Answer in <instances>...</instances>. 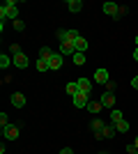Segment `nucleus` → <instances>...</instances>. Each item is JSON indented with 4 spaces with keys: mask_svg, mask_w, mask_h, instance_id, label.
Masks as SVG:
<instances>
[{
    "mask_svg": "<svg viewBox=\"0 0 138 154\" xmlns=\"http://www.w3.org/2000/svg\"><path fill=\"white\" fill-rule=\"evenodd\" d=\"M65 92H67L69 97H74L76 92H78V83H76V81H72V83H67V85H65Z\"/></svg>",
    "mask_w": 138,
    "mask_h": 154,
    "instance_id": "18",
    "label": "nucleus"
},
{
    "mask_svg": "<svg viewBox=\"0 0 138 154\" xmlns=\"http://www.w3.org/2000/svg\"><path fill=\"white\" fill-rule=\"evenodd\" d=\"M5 127H9V115H7V113H0V129H5Z\"/></svg>",
    "mask_w": 138,
    "mask_h": 154,
    "instance_id": "24",
    "label": "nucleus"
},
{
    "mask_svg": "<svg viewBox=\"0 0 138 154\" xmlns=\"http://www.w3.org/2000/svg\"><path fill=\"white\" fill-rule=\"evenodd\" d=\"M12 62L16 64L19 69H26L28 64H30V60H28V55H26V53H19V55H14V58H12Z\"/></svg>",
    "mask_w": 138,
    "mask_h": 154,
    "instance_id": "10",
    "label": "nucleus"
},
{
    "mask_svg": "<svg viewBox=\"0 0 138 154\" xmlns=\"http://www.w3.org/2000/svg\"><path fill=\"white\" fill-rule=\"evenodd\" d=\"M62 58H65V55H62V53H53V58H51V69L55 71V69H60V67H62Z\"/></svg>",
    "mask_w": 138,
    "mask_h": 154,
    "instance_id": "12",
    "label": "nucleus"
},
{
    "mask_svg": "<svg viewBox=\"0 0 138 154\" xmlns=\"http://www.w3.org/2000/svg\"><path fill=\"white\" fill-rule=\"evenodd\" d=\"M115 129H118V134H127V131H129V122H127V120H120V122L115 124Z\"/></svg>",
    "mask_w": 138,
    "mask_h": 154,
    "instance_id": "22",
    "label": "nucleus"
},
{
    "mask_svg": "<svg viewBox=\"0 0 138 154\" xmlns=\"http://www.w3.org/2000/svg\"><path fill=\"white\" fill-rule=\"evenodd\" d=\"M133 60H136V62H138V46H136V48H133Z\"/></svg>",
    "mask_w": 138,
    "mask_h": 154,
    "instance_id": "30",
    "label": "nucleus"
},
{
    "mask_svg": "<svg viewBox=\"0 0 138 154\" xmlns=\"http://www.w3.org/2000/svg\"><path fill=\"white\" fill-rule=\"evenodd\" d=\"M131 88H133V90H138V76H133V81H131Z\"/></svg>",
    "mask_w": 138,
    "mask_h": 154,
    "instance_id": "29",
    "label": "nucleus"
},
{
    "mask_svg": "<svg viewBox=\"0 0 138 154\" xmlns=\"http://www.w3.org/2000/svg\"><path fill=\"white\" fill-rule=\"evenodd\" d=\"M136 46H138V35H136Z\"/></svg>",
    "mask_w": 138,
    "mask_h": 154,
    "instance_id": "33",
    "label": "nucleus"
},
{
    "mask_svg": "<svg viewBox=\"0 0 138 154\" xmlns=\"http://www.w3.org/2000/svg\"><path fill=\"white\" fill-rule=\"evenodd\" d=\"M35 67H37V71H39V74H44V71H48V69H51L48 60H37V62H35Z\"/></svg>",
    "mask_w": 138,
    "mask_h": 154,
    "instance_id": "17",
    "label": "nucleus"
},
{
    "mask_svg": "<svg viewBox=\"0 0 138 154\" xmlns=\"http://www.w3.org/2000/svg\"><path fill=\"white\" fill-rule=\"evenodd\" d=\"M133 147H136V149H138V136H136V140H133Z\"/></svg>",
    "mask_w": 138,
    "mask_h": 154,
    "instance_id": "31",
    "label": "nucleus"
},
{
    "mask_svg": "<svg viewBox=\"0 0 138 154\" xmlns=\"http://www.w3.org/2000/svg\"><path fill=\"white\" fill-rule=\"evenodd\" d=\"M9 64H14V62H12V58H9V55H5V53H2V55H0V69H7Z\"/></svg>",
    "mask_w": 138,
    "mask_h": 154,
    "instance_id": "23",
    "label": "nucleus"
},
{
    "mask_svg": "<svg viewBox=\"0 0 138 154\" xmlns=\"http://www.w3.org/2000/svg\"><path fill=\"white\" fill-rule=\"evenodd\" d=\"M72 103L76 106V108H85L87 103H90V94H85V92H76V94L72 97Z\"/></svg>",
    "mask_w": 138,
    "mask_h": 154,
    "instance_id": "3",
    "label": "nucleus"
},
{
    "mask_svg": "<svg viewBox=\"0 0 138 154\" xmlns=\"http://www.w3.org/2000/svg\"><path fill=\"white\" fill-rule=\"evenodd\" d=\"M94 83L97 85H106L108 83V69H94Z\"/></svg>",
    "mask_w": 138,
    "mask_h": 154,
    "instance_id": "8",
    "label": "nucleus"
},
{
    "mask_svg": "<svg viewBox=\"0 0 138 154\" xmlns=\"http://www.w3.org/2000/svg\"><path fill=\"white\" fill-rule=\"evenodd\" d=\"M26 103H28V99L23 97V92H14L12 94V106L14 108H23Z\"/></svg>",
    "mask_w": 138,
    "mask_h": 154,
    "instance_id": "9",
    "label": "nucleus"
},
{
    "mask_svg": "<svg viewBox=\"0 0 138 154\" xmlns=\"http://www.w3.org/2000/svg\"><path fill=\"white\" fill-rule=\"evenodd\" d=\"M111 120H113V124H118L120 120H124L122 110H120V108H113V110H111Z\"/></svg>",
    "mask_w": 138,
    "mask_h": 154,
    "instance_id": "19",
    "label": "nucleus"
},
{
    "mask_svg": "<svg viewBox=\"0 0 138 154\" xmlns=\"http://www.w3.org/2000/svg\"><path fill=\"white\" fill-rule=\"evenodd\" d=\"M55 37L60 39V44H74V39L81 37L76 30H72V28H67V30H58L55 32Z\"/></svg>",
    "mask_w": 138,
    "mask_h": 154,
    "instance_id": "2",
    "label": "nucleus"
},
{
    "mask_svg": "<svg viewBox=\"0 0 138 154\" xmlns=\"http://www.w3.org/2000/svg\"><path fill=\"white\" fill-rule=\"evenodd\" d=\"M99 154H111V152H99Z\"/></svg>",
    "mask_w": 138,
    "mask_h": 154,
    "instance_id": "32",
    "label": "nucleus"
},
{
    "mask_svg": "<svg viewBox=\"0 0 138 154\" xmlns=\"http://www.w3.org/2000/svg\"><path fill=\"white\" fill-rule=\"evenodd\" d=\"M104 127H106L104 120H99V117H94V120L90 122V129L94 131V134H101V131H104Z\"/></svg>",
    "mask_w": 138,
    "mask_h": 154,
    "instance_id": "14",
    "label": "nucleus"
},
{
    "mask_svg": "<svg viewBox=\"0 0 138 154\" xmlns=\"http://www.w3.org/2000/svg\"><path fill=\"white\" fill-rule=\"evenodd\" d=\"M72 60H74V64H76V67H81V64H85V53H74Z\"/></svg>",
    "mask_w": 138,
    "mask_h": 154,
    "instance_id": "20",
    "label": "nucleus"
},
{
    "mask_svg": "<svg viewBox=\"0 0 138 154\" xmlns=\"http://www.w3.org/2000/svg\"><path fill=\"white\" fill-rule=\"evenodd\" d=\"M60 154H74V152H72V147H62V149H60Z\"/></svg>",
    "mask_w": 138,
    "mask_h": 154,
    "instance_id": "28",
    "label": "nucleus"
},
{
    "mask_svg": "<svg viewBox=\"0 0 138 154\" xmlns=\"http://www.w3.org/2000/svg\"><path fill=\"white\" fill-rule=\"evenodd\" d=\"M101 108H104L101 101H92V99H90V103L85 106V110H87V113H92V115H99V110H101Z\"/></svg>",
    "mask_w": 138,
    "mask_h": 154,
    "instance_id": "13",
    "label": "nucleus"
},
{
    "mask_svg": "<svg viewBox=\"0 0 138 154\" xmlns=\"http://www.w3.org/2000/svg\"><path fill=\"white\" fill-rule=\"evenodd\" d=\"M76 83H78V90H81V92L92 94V81H90V78H78Z\"/></svg>",
    "mask_w": 138,
    "mask_h": 154,
    "instance_id": "11",
    "label": "nucleus"
},
{
    "mask_svg": "<svg viewBox=\"0 0 138 154\" xmlns=\"http://www.w3.org/2000/svg\"><path fill=\"white\" fill-rule=\"evenodd\" d=\"M99 101H101V106H104V108H111V110L115 108V94H113V92H104Z\"/></svg>",
    "mask_w": 138,
    "mask_h": 154,
    "instance_id": "6",
    "label": "nucleus"
},
{
    "mask_svg": "<svg viewBox=\"0 0 138 154\" xmlns=\"http://www.w3.org/2000/svg\"><path fill=\"white\" fill-rule=\"evenodd\" d=\"M67 7H69V12H81V9H83V2H81V0H67Z\"/></svg>",
    "mask_w": 138,
    "mask_h": 154,
    "instance_id": "15",
    "label": "nucleus"
},
{
    "mask_svg": "<svg viewBox=\"0 0 138 154\" xmlns=\"http://www.w3.org/2000/svg\"><path fill=\"white\" fill-rule=\"evenodd\" d=\"M115 90H118V83H115V81H108V83H106V92H113V94H115Z\"/></svg>",
    "mask_w": 138,
    "mask_h": 154,
    "instance_id": "25",
    "label": "nucleus"
},
{
    "mask_svg": "<svg viewBox=\"0 0 138 154\" xmlns=\"http://www.w3.org/2000/svg\"><path fill=\"white\" fill-rule=\"evenodd\" d=\"M72 46H74V51H76V53H85L90 44H87V39L83 37V35H81V37H76V39H74V44H72Z\"/></svg>",
    "mask_w": 138,
    "mask_h": 154,
    "instance_id": "7",
    "label": "nucleus"
},
{
    "mask_svg": "<svg viewBox=\"0 0 138 154\" xmlns=\"http://www.w3.org/2000/svg\"><path fill=\"white\" fill-rule=\"evenodd\" d=\"M60 53H62V55H74V46L72 44H60Z\"/></svg>",
    "mask_w": 138,
    "mask_h": 154,
    "instance_id": "21",
    "label": "nucleus"
},
{
    "mask_svg": "<svg viewBox=\"0 0 138 154\" xmlns=\"http://www.w3.org/2000/svg\"><path fill=\"white\" fill-rule=\"evenodd\" d=\"M115 134H118L115 124H106L101 134H94V138H97V140H104V138H115Z\"/></svg>",
    "mask_w": 138,
    "mask_h": 154,
    "instance_id": "4",
    "label": "nucleus"
},
{
    "mask_svg": "<svg viewBox=\"0 0 138 154\" xmlns=\"http://www.w3.org/2000/svg\"><path fill=\"white\" fill-rule=\"evenodd\" d=\"M51 58H53V51L48 46H41L39 48V60H48V62H51Z\"/></svg>",
    "mask_w": 138,
    "mask_h": 154,
    "instance_id": "16",
    "label": "nucleus"
},
{
    "mask_svg": "<svg viewBox=\"0 0 138 154\" xmlns=\"http://www.w3.org/2000/svg\"><path fill=\"white\" fill-rule=\"evenodd\" d=\"M19 127H16V124H9V127H5L2 129V136H5V140H16V138H19Z\"/></svg>",
    "mask_w": 138,
    "mask_h": 154,
    "instance_id": "5",
    "label": "nucleus"
},
{
    "mask_svg": "<svg viewBox=\"0 0 138 154\" xmlns=\"http://www.w3.org/2000/svg\"><path fill=\"white\" fill-rule=\"evenodd\" d=\"M0 19H12V21H19V7H16V0H7L5 5L0 7Z\"/></svg>",
    "mask_w": 138,
    "mask_h": 154,
    "instance_id": "1",
    "label": "nucleus"
},
{
    "mask_svg": "<svg viewBox=\"0 0 138 154\" xmlns=\"http://www.w3.org/2000/svg\"><path fill=\"white\" fill-rule=\"evenodd\" d=\"M14 30H16V32H21V30H26V23H23V21H14Z\"/></svg>",
    "mask_w": 138,
    "mask_h": 154,
    "instance_id": "26",
    "label": "nucleus"
},
{
    "mask_svg": "<svg viewBox=\"0 0 138 154\" xmlns=\"http://www.w3.org/2000/svg\"><path fill=\"white\" fill-rule=\"evenodd\" d=\"M9 53H12V58H14V55H19V53H21V46L19 44H12V46H9Z\"/></svg>",
    "mask_w": 138,
    "mask_h": 154,
    "instance_id": "27",
    "label": "nucleus"
}]
</instances>
